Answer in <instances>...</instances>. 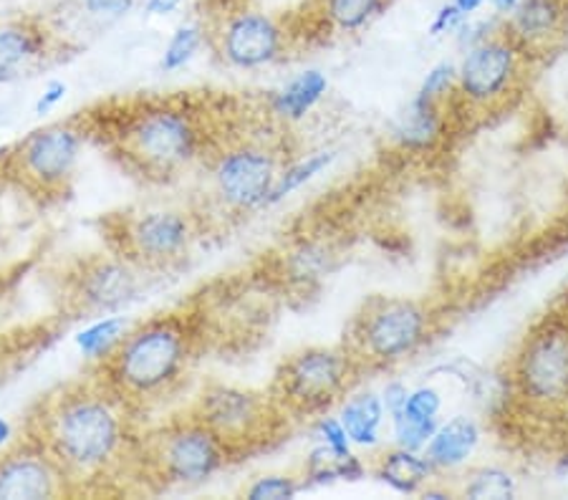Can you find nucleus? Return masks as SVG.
Listing matches in <instances>:
<instances>
[{
  "instance_id": "22",
  "label": "nucleus",
  "mask_w": 568,
  "mask_h": 500,
  "mask_svg": "<svg viewBox=\"0 0 568 500\" xmlns=\"http://www.w3.org/2000/svg\"><path fill=\"white\" fill-rule=\"evenodd\" d=\"M374 478L379 483L399 496H419L437 478V470L427 460L425 452L405 450L392 445L389 450H382L369 466Z\"/></svg>"
},
{
  "instance_id": "39",
  "label": "nucleus",
  "mask_w": 568,
  "mask_h": 500,
  "mask_svg": "<svg viewBox=\"0 0 568 500\" xmlns=\"http://www.w3.org/2000/svg\"><path fill=\"white\" fill-rule=\"evenodd\" d=\"M180 6H182V0H146L144 13H150V16H170V13H175Z\"/></svg>"
},
{
  "instance_id": "33",
  "label": "nucleus",
  "mask_w": 568,
  "mask_h": 500,
  "mask_svg": "<svg viewBox=\"0 0 568 500\" xmlns=\"http://www.w3.org/2000/svg\"><path fill=\"white\" fill-rule=\"evenodd\" d=\"M328 253L324 248H318V245H304V248L296 251L288 261V268H291V278L296 280H314L326 276L328 271Z\"/></svg>"
},
{
  "instance_id": "34",
  "label": "nucleus",
  "mask_w": 568,
  "mask_h": 500,
  "mask_svg": "<svg viewBox=\"0 0 568 500\" xmlns=\"http://www.w3.org/2000/svg\"><path fill=\"white\" fill-rule=\"evenodd\" d=\"M311 432H314V440L318 445H326V448H332L342 455H349L356 452L354 445L349 440V435H346L342 420H338V415H318L314 417V427H311Z\"/></svg>"
},
{
  "instance_id": "5",
  "label": "nucleus",
  "mask_w": 568,
  "mask_h": 500,
  "mask_svg": "<svg viewBox=\"0 0 568 500\" xmlns=\"http://www.w3.org/2000/svg\"><path fill=\"white\" fill-rule=\"evenodd\" d=\"M437 312L423 298L372 296L346 326L344 347L366 371L417 357L437 331Z\"/></svg>"
},
{
  "instance_id": "25",
  "label": "nucleus",
  "mask_w": 568,
  "mask_h": 500,
  "mask_svg": "<svg viewBox=\"0 0 568 500\" xmlns=\"http://www.w3.org/2000/svg\"><path fill=\"white\" fill-rule=\"evenodd\" d=\"M518 476L506 466H467L457 493L470 500H510L518 496Z\"/></svg>"
},
{
  "instance_id": "43",
  "label": "nucleus",
  "mask_w": 568,
  "mask_h": 500,
  "mask_svg": "<svg viewBox=\"0 0 568 500\" xmlns=\"http://www.w3.org/2000/svg\"><path fill=\"white\" fill-rule=\"evenodd\" d=\"M518 3L520 0H490V11L500 18H506Z\"/></svg>"
},
{
  "instance_id": "24",
  "label": "nucleus",
  "mask_w": 568,
  "mask_h": 500,
  "mask_svg": "<svg viewBox=\"0 0 568 500\" xmlns=\"http://www.w3.org/2000/svg\"><path fill=\"white\" fill-rule=\"evenodd\" d=\"M366 472H369V466H366L364 458L359 452H349L342 455L326 445H318L308 452V458L304 462V483H314V486H328V483H356L362 480Z\"/></svg>"
},
{
  "instance_id": "35",
  "label": "nucleus",
  "mask_w": 568,
  "mask_h": 500,
  "mask_svg": "<svg viewBox=\"0 0 568 500\" xmlns=\"http://www.w3.org/2000/svg\"><path fill=\"white\" fill-rule=\"evenodd\" d=\"M503 31V18L500 16H488V18H467V21L457 29L455 41L460 45V51L470 49V45H478L483 41H488L490 35H496Z\"/></svg>"
},
{
  "instance_id": "7",
  "label": "nucleus",
  "mask_w": 568,
  "mask_h": 500,
  "mask_svg": "<svg viewBox=\"0 0 568 500\" xmlns=\"http://www.w3.org/2000/svg\"><path fill=\"white\" fill-rule=\"evenodd\" d=\"M359 361L344 347H306L288 354L268 387L288 420H314L352 392L362 375Z\"/></svg>"
},
{
  "instance_id": "44",
  "label": "nucleus",
  "mask_w": 568,
  "mask_h": 500,
  "mask_svg": "<svg viewBox=\"0 0 568 500\" xmlns=\"http://www.w3.org/2000/svg\"><path fill=\"white\" fill-rule=\"evenodd\" d=\"M11 440H13V427L11 422L0 417V450H3L6 445H11Z\"/></svg>"
},
{
  "instance_id": "37",
  "label": "nucleus",
  "mask_w": 568,
  "mask_h": 500,
  "mask_svg": "<svg viewBox=\"0 0 568 500\" xmlns=\"http://www.w3.org/2000/svg\"><path fill=\"white\" fill-rule=\"evenodd\" d=\"M379 395H382L384 409H387V417H394V415H399L402 409H405L407 397H409V387L402 379H392L382 387Z\"/></svg>"
},
{
  "instance_id": "30",
  "label": "nucleus",
  "mask_w": 568,
  "mask_h": 500,
  "mask_svg": "<svg viewBox=\"0 0 568 500\" xmlns=\"http://www.w3.org/2000/svg\"><path fill=\"white\" fill-rule=\"evenodd\" d=\"M455 89H457V61L443 59L437 61L435 67L427 69V74L423 76V81H419L417 91L429 99H435V102L453 104Z\"/></svg>"
},
{
  "instance_id": "1",
  "label": "nucleus",
  "mask_w": 568,
  "mask_h": 500,
  "mask_svg": "<svg viewBox=\"0 0 568 500\" xmlns=\"http://www.w3.org/2000/svg\"><path fill=\"white\" fill-rule=\"evenodd\" d=\"M29 435L59 462L71 490L136 470V412L97 371L45 395Z\"/></svg>"
},
{
  "instance_id": "36",
  "label": "nucleus",
  "mask_w": 568,
  "mask_h": 500,
  "mask_svg": "<svg viewBox=\"0 0 568 500\" xmlns=\"http://www.w3.org/2000/svg\"><path fill=\"white\" fill-rule=\"evenodd\" d=\"M465 21H467V18L460 13V8H457L450 0V3L437 8L433 23H429V35H433V39H443V35H455L457 29H460Z\"/></svg>"
},
{
  "instance_id": "38",
  "label": "nucleus",
  "mask_w": 568,
  "mask_h": 500,
  "mask_svg": "<svg viewBox=\"0 0 568 500\" xmlns=\"http://www.w3.org/2000/svg\"><path fill=\"white\" fill-rule=\"evenodd\" d=\"M67 91H69L67 81H49V84H45V89H43V94L39 96V102H36L33 112L39 116L53 112V109H57L63 102V99H67Z\"/></svg>"
},
{
  "instance_id": "8",
  "label": "nucleus",
  "mask_w": 568,
  "mask_h": 500,
  "mask_svg": "<svg viewBox=\"0 0 568 500\" xmlns=\"http://www.w3.org/2000/svg\"><path fill=\"white\" fill-rule=\"evenodd\" d=\"M513 399L536 415L568 412V312L558 308L530 326L513 351Z\"/></svg>"
},
{
  "instance_id": "11",
  "label": "nucleus",
  "mask_w": 568,
  "mask_h": 500,
  "mask_svg": "<svg viewBox=\"0 0 568 500\" xmlns=\"http://www.w3.org/2000/svg\"><path fill=\"white\" fill-rule=\"evenodd\" d=\"M530 63L528 53L506 31L470 45L457 61V89L450 106L473 116L500 112L520 96Z\"/></svg>"
},
{
  "instance_id": "12",
  "label": "nucleus",
  "mask_w": 568,
  "mask_h": 500,
  "mask_svg": "<svg viewBox=\"0 0 568 500\" xmlns=\"http://www.w3.org/2000/svg\"><path fill=\"white\" fill-rule=\"evenodd\" d=\"M187 412L205 422L233 458L268 448V442L278 440V432L288 422L268 392L220 385V381L200 389Z\"/></svg>"
},
{
  "instance_id": "32",
  "label": "nucleus",
  "mask_w": 568,
  "mask_h": 500,
  "mask_svg": "<svg viewBox=\"0 0 568 500\" xmlns=\"http://www.w3.org/2000/svg\"><path fill=\"white\" fill-rule=\"evenodd\" d=\"M136 0H73V8L77 13L89 23L97 25H109L116 23L119 18L132 13Z\"/></svg>"
},
{
  "instance_id": "28",
  "label": "nucleus",
  "mask_w": 568,
  "mask_h": 500,
  "mask_svg": "<svg viewBox=\"0 0 568 500\" xmlns=\"http://www.w3.org/2000/svg\"><path fill=\"white\" fill-rule=\"evenodd\" d=\"M203 45H207V25H205V18H203V21L180 23L178 29H175V33L170 35L168 45H164L160 67H162L164 71H180V69H185L187 63L197 57Z\"/></svg>"
},
{
  "instance_id": "46",
  "label": "nucleus",
  "mask_w": 568,
  "mask_h": 500,
  "mask_svg": "<svg viewBox=\"0 0 568 500\" xmlns=\"http://www.w3.org/2000/svg\"><path fill=\"white\" fill-rule=\"evenodd\" d=\"M6 180V170H3V157H0V182Z\"/></svg>"
},
{
  "instance_id": "31",
  "label": "nucleus",
  "mask_w": 568,
  "mask_h": 500,
  "mask_svg": "<svg viewBox=\"0 0 568 500\" xmlns=\"http://www.w3.org/2000/svg\"><path fill=\"white\" fill-rule=\"evenodd\" d=\"M304 488H306V483L304 480H298L296 476L273 472V476L255 478L253 483L243 490V496L251 500H291V498H296Z\"/></svg>"
},
{
  "instance_id": "17",
  "label": "nucleus",
  "mask_w": 568,
  "mask_h": 500,
  "mask_svg": "<svg viewBox=\"0 0 568 500\" xmlns=\"http://www.w3.org/2000/svg\"><path fill=\"white\" fill-rule=\"evenodd\" d=\"M503 31L528 53L530 61L544 59L568 31V0H520L503 18Z\"/></svg>"
},
{
  "instance_id": "9",
  "label": "nucleus",
  "mask_w": 568,
  "mask_h": 500,
  "mask_svg": "<svg viewBox=\"0 0 568 500\" xmlns=\"http://www.w3.org/2000/svg\"><path fill=\"white\" fill-rule=\"evenodd\" d=\"M231 460L223 440L190 412L142 435L136 450V470L160 486L205 483Z\"/></svg>"
},
{
  "instance_id": "2",
  "label": "nucleus",
  "mask_w": 568,
  "mask_h": 500,
  "mask_svg": "<svg viewBox=\"0 0 568 500\" xmlns=\"http://www.w3.org/2000/svg\"><path fill=\"white\" fill-rule=\"evenodd\" d=\"M288 126L268 112L245 114L225 109L195 175L190 207L207 231L241 223L268 207L271 190L288 165Z\"/></svg>"
},
{
  "instance_id": "23",
  "label": "nucleus",
  "mask_w": 568,
  "mask_h": 500,
  "mask_svg": "<svg viewBox=\"0 0 568 500\" xmlns=\"http://www.w3.org/2000/svg\"><path fill=\"white\" fill-rule=\"evenodd\" d=\"M392 0H311V21L318 31L356 35L387 11Z\"/></svg>"
},
{
  "instance_id": "10",
  "label": "nucleus",
  "mask_w": 568,
  "mask_h": 500,
  "mask_svg": "<svg viewBox=\"0 0 568 500\" xmlns=\"http://www.w3.org/2000/svg\"><path fill=\"white\" fill-rule=\"evenodd\" d=\"M87 136L84 116L33 130L3 154L6 177L43 203L63 197L77 177Z\"/></svg>"
},
{
  "instance_id": "27",
  "label": "nucleus",
  "mask_w": 568,
  "mask_h": 500,
  "mask_svg": "<svg viewBox=\"0 0 568 500\" xmlns=\"http://www.w3.org/2000/svg\"><path fill=\"white\" fill-rule=\"evenodd\" d=\"M132 324L124 316H102L77 336V347L87 361L102 364L124 339Z\"/></svg>"
},
{
  "instance_id": "40",
  "label": "nucleus",
  "mask_w": 568,
  "mask_h": 500,
  "mask_svg": "<svg viewBox=\"0 0 568 500\" xmlns=\"http://www.w3.org/2000/svg\"><path fill=\"white\" fill-rule=\"evenodd\" d=\"M243 6H253V0H205L207 16L235 11V8H243Z\"/></svg>"
},
{
  "instance_id": "21",
  "label": "nucleus",
  "mask_w": 568,
  "mask_h": 500,
  "mask_svg": "<svg viewBox=\"0 0 568 500\" xmlns=\"http://www.w3.org/2000/svg\"><path fill=\"white\" fill-rule=\"evenodd\" d=\"M328 94V76L321 69H306L288 79L265 99V112L283 126L304 122Z\"/></svg>"
},
{
  "instance_id": "29",
  "label": "nucleus",
  "mask_w": 568,
  "mask_h": 500,
  "mask_svg": "<svg viewBox=\"0 0 568 500\" xmlns=\"http://www.w3.org/2000/svg\"><path fill=\"white\" fill-rule=\"evenodd\" d=\"M443 409H445L443 389L433 385V381H427V385L409 389L405 409L394 417H402V420H409L415 425L433 427V430H437L439 422H443ZM394 417H389V420H394Z\"/></svg>"
},
{
  "instance_id": "19",
  "label": "nucleus",
  "mask_w": 568,
  "mask_h": 500,
  "mask_svg": "<svg viewBox=\"0 0 568 500\" xmlns=\"http://www.w3.org/2000/svg\"><path fill=\"white\" fill-rule=\"evenodd\" d=\"M485 438V427L475 415H453L439 422L425 455L439 472H460L470 466Z\"/></svg>"
},
{
  "instance_id": "15",
  "label": "nucleus",
  "mask_w": 568,
  "mask_h": 500,
  "mask_svg": "<svg viewBox=\"0 0 568 500\" xmlns=\"http://www.w3.org/2000/svg\"><path fill=\"white\" fill-rule=\"evenodd\" d=\"M142 273L116 253L94 256L71 273L69 298L84 314L114 312L136 296Z\"/></svg>"
},
{
  "instance_id": "26",
  "label": "nucleus",
  "mask_w": 568,
  "mask_h": 500,
  "mask_svg": "<svg viewBox=\"0 0 568 500\" xmlns=\"http://www.w3.org/2000/svg\"><path fill=\"white\" fill-rule=\"evenodd\" d=\"M336 162V150H316L311 154H304L301 160H293L288 162L286 167L276 180V185L271 190V197H268V207L271 205H278L283 200L291 197L293 193H298L301 187H306L308 182H314L318 175H324V172L332 167Z\"/></svg>"
},
{
  "instance_id": "16",
  "label": "nucleus",
  "mask_w": 568,
  "mask_h": 500,
  "mask_svg": "<svg viewBox=\"0 0 568 500\" xmlns=\"http://www.w3.org/2000/svg\"><path fill=\"white\" fill-rule=\"evenodd\" d=\"M67 493L69 478L31 435L0 455V500H45Z\"/></svg>"
},
{
  "instance_id": "14",
  "label": "nucleus",
  "mask_w": 568,
  "mask_h": 500,
  "mask_svg": "<svg viewBox=\"0 0 568 500\" xmlns=\"http://www.w3.org/2000/svg\"><path fill=\"white\" fill-rule=\"evenodd\" d=\"M69 39L39 16H23L0 25V84L36 76L61 61Z\"/></svg>"
},
{
  "instance_id": "6",
  "label": "nucleus",
  "mask_w": 568,
  "mask_h": 500,
  "mask_svg": "<svg viewBox=\"0 0 568 500\" xmlns=\"http://www.w3.org/2000/svg\"><path fill=\"white\" fill-rule=\"evenodd\" d=\"M205 223L192 207H132L106 221L112 253L144 273L180 266L205 235Z\"/></svg>"
},
{
  "instance_id": "20",
  "label": "nucleus",
  "mask_w": 568,
  "mask_h": 500,
  "mask_svg": "<svg viewBox=\"0 0 568 500\" xmlns=\"http://www.w3.org/2000/svg\"><path fill=\"white\" fill-rule=\"evenodd\" d=\"M338 420H342L354 450H379L384 435L389 430V417L384 409L382 395L374 389L346 395L338 402Z\"/></svg>"
},
{
  "instance_id": "3",
  "label": "nucleus",
  "mask_w": 568,
  "mask_h": 500,
  "mask_svg": "<svg viewBox=\"0 0 568 500\" xmlns=\"http://www.w3.org/2000/svg\"><path fill=\"white\" fill-rule=\"evenodd\" d=\"M223 114L192 94L144 96L116 109L104 134L124 167L150 182H172L197 170Z\"/></svg>"
},
{
  "instance_id": "45",
  "label": "nucleus",
  "mask_w": 568,
  "mask_h": 500,
  "mask_svg": "<svg viewBox=\"0 0 568 500\" xmlns=\"http://www.w3.org/2000/svg\"><path fill=\"white\" fill-rule=\"evenodd\" d=\"M561 308H564V312H568V284H566V288H564V298H561Z\"/></svg>"
},
{
  "instance_id": "41",
  "label": "nucleus",
  "mask_w": 568,
  "mask_h": 500,
  "mask_svg": "<svg viewBox=\"0 0 568 500\" xmlns=\"http://www.w3.org/2000/svg\"><path fill=\"white\" fill-rule=\"evenodd\" d=\"M457 493V490H453V488H447V486H439V483H435V480H433V483H429L425 490H423V493H419V498H429V500H450L453 496Z\"/></svg>"
},
{
  "instance_id": "13",
  "label": "nucleus",
  "mask_w": 568,
  "mask_h": 500,
  "mask_svg": "<svg viewBox=\"0 0 568 500\" xmlns=\"http://www.w3.org/2000/svg\"><path fill=\"white\" fill-rule=\"evenodd\" d=\"M205 25L207 45L215 59L225 67L243 71L265 69L286 59L291 43L296 39L286 21L253 6L205 16Z\"/></svg>"
},
{
  "instance_id": "42",
  "label": "nucleus",
  "mask_w": 568,
  "mask_h": 500,
  "mask_svg": "<svg viewBox=\"0 0 568 500\" xmlns=\"http://www.w3.org/2000/svg\"><path fill=\"white\" fill-rule=\"evenodd\" d=\"M453 3L460 8V13L465 18H473L478 16L485 6H490V0H453Z\"/></svg>"
},
{
  "instance_id": "4",
  "label": "nucleus",
  "mask_w": 568,
  "mask_h": 500,
  "mask_svg": "<svg viewBox=\"0 0 568 500\" xmlns=\"http://www.w3.org/2000/svg\"><path fill=\"white\" fill-rule=\"evenodd\" d=\"M203 344V326L190 312L150 316L119 341L109 357L97 364L102 377L136 415L162 405L185 385Z\"/></svg>"
},
{
  "instance_id": "18",
  "label": "nucleus",
  "mask_w": 568,
  "mask_h": 500,
  "mask_svg": "<svg viewBox=\"0 0 568 500\" xmlns=\"http://www.w3.org/2000/svg\"><path fill=\"white\" fill-rule=\"evenodd\" d=\"M450 104L435 102L415 91L409 102L392 120L389 140L394 147L409 157H427L443 147L450 132Z\"/></svg>"
}]
</instances>
